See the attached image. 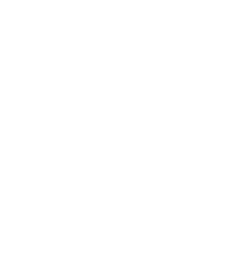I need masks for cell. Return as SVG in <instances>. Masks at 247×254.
Masks as SVG:
<instances>
[]
</instances>
